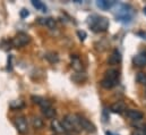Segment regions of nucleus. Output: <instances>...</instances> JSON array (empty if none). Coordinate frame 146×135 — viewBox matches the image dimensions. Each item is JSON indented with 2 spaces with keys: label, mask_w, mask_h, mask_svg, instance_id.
I'll return each instance as SVG.
<instances>
[{
  "label": "nucleus",
  "mask_w": 146,
  "mask_h": 135,
  "mask_svg": "<svg viewBox=\"0 0 146 135\" xmlns=\"http://www.w3.org/2000/svg\"><path fill=\"white\" fill-rule=\"evenodd\" d=\"M14 124H15V127H16V130L19 134L24 135L29 132V123H27V120L24 116L16 117L15 120H14Z\"/></svg>",
  "instance_id": "6"
},
{
  "label": "nucleus",
  "mask_w": 146,
  "mask_h": 135,
  "mask_svg": "<svg viewBox=\"0 0 146 135\" xmlns=\"http://www.w3.org/2000/svg\"><path fill=\"white\" fill-rule=\"evenodd\" d=\"M42 114L45 116V118H49V119H54L56 118V115H57V111L53 107H50V108H46V109H43L42 110Z\"/></svg>",
  "instance_id": "16"
},
{
  "label": "nucleus",
  "mask_w": 146,
  "mask_h": 135,
  "mask_svg": "<svg viewBox=\"0 0 146 135\" xmlns=\"http://www.w3.org/2000/svg\"><path fill=\"white\" fill-rule=\"evenodd\" d=\"M31 41V37L24 32H19L18 34H16L15 37L11 39L10 43L13 47H16V48H22L24 45H26L27 43H30Z\"/></svg>",
  "instance_id": "5"
},
{
  "label": "nucleus",
  "mask_w": 146,
  "mask_h": 135,
  "mask_svg": "<svg viewBox=\"0 0 146 135\" xmlns=\"http://www.w3.org/2000/svg\"><path fill=\"white\" fill-rule=\"evenodd\" d=\"M70 65L75 72L77 73H80L83 69H84V66H83V63H82V59L79 58L78 55H72L70 56Z\"/></svg>",
  "instance_id": "8"
},
{
  "label": "nucleus",
  "mask_w": 146,
  "mask_h": 135,
  "mask_svg": "<svg viewBox=\"0 0 146 135\" xmlns=\"http://www.w3.org/2000/svg\"><path fill=\"white\" fill-rule=\"evenodd\" d=\"M110 110L114 114H123L126 110H127V107H126V103L122 101H117L114 103H112L110 106Z\"/></svg>",
  "instance_id": "11"
},
{
  "label": "nucleus",
  "mask_w": 146,
  "mask_h": 135,
  "mask_svg": "<svg viewBox=\"0 0 146 135\" xmlns=\"http://www.w3.org/2000/svg\"><path fill=\"white\" fill-rule=\"evenodd\" d=\"M51 128H52V131H53L56 134H58V135L65 133V130H64V126H62L61 122L58 120V119H56V118L52 119V122H51Z\"/></svg>",
  "instance_id": "13"
},
{
  "label": "nucleus",
  "mask_w": 146,
  "mask_h": 135,
  "mask_svg": "<svg viewBox=\"0 0 146 135\" xmlns=\"http://www.w3.org/2000/svg\"><path fill=\"white\" fill-rule=\"evenodd\" d=\"M114 16L117 18L118 22H121V23H130L133 21V17H134V11H133V8L129 6V5H126V3H121L117 7V10L114 13Z\"/></svg>",
  "instance_id": "2"
},
{
  "label": "nucleus",
  "mask_w": 146,
  "mask_h": 135,
  "mask_svg": "<svg viewBox=\"0 0 146 135\" xmlns=\"http://www.w3.org/2000/svg\"><path fill=\"white\" fill-rule=\"evenodd\" d=\"M108 63H109L110 65H118V64L121 63V53H120V51L118 49H114L112 51L111 56L108 59Z\"/></svg>",
  "instance_id": "12"
},
{
  "label": "nucleus",
  "mask_w": 146,
  "mask_h": 135,
  "mask_svg": "<svg viewBox=\"0 0 146 135\" xmlns=\"http://www.w3.org/2000/svg\"><path fill=\"white\" fill-rule=\"evenodd\" d=\"M77 34H78L79 40H80V41H84V40H85V37H86V33H85L84 31H78Z\"/></svg>",
  "instance_id": "22"
},
{
  "label": "nucleus",
  "mask_w": 146,
  "mask_h": 135,
  "mask_svg": "<svg viewBox=\"0 0 146 135\" xmlns=\"http://www.w3.org/2000/svg\"><path fill=\"white\" fill-rule=\"evenodd\" d=\"M133 63L136 67H145L146 66V52L145 51H142L139 53H137L134 59H133Z\"/></svg>",
  "instance_id": "10"
},
{
  "label": "nucleus",
  "mask_w": 146,
  "mask_h": 135,
  "mask_svg": "<svg viewBox=\"0 0 146 135\" xmlns=\"http://www.w3.org/2000/svg\"><path fill=\"white\" fill-rule=\"evenodd\" d=\"M144 14H145V15H146V7H145V8H144Z\"/></svg>",
  "instance_id": "26"
},
{
  "label": "nucleus",
  "mask_w": 146,
  "mask_h": 135,
  "mask_svg": "<svg viewBox=\"0 0 146 135\" xmlns=\"http://www.w3.org/2000/svg\"><path fill=\"white\" fill-rule=\"evenodd\" d=\"M114 5H115L114 0H111V1H109V0H98L96 1V6L102 10H108L110 8H112Z\"/></svg>",
  "instance_id": "14"
},
{
  "label": "nucleus",
  "mask_w": 146,
  "mask_h": 135,
  "mask_svg": "<svg viewBox=\"0 0 146 135\" xmlns=\"http://www.w3.org/2000/svg\"><path fill=\"white\" fill-rule=\"evenodd\" d=\"M45 58H46V60H49L51 64H54V63H58V61H59V57H58V55L54 53V52H49V53H46V55H45Z\"/></svg>",
  "instance_id": "19"
},
{
  "label": "nucleus",
  "mask_w": 146,
  "mask_h": 135,
  "mask_svg": "<svg viewBox=\"0 0 146 135\" xmlns=\"http://www.w3.org/2000/svg\"><path fill=\"white\" fill-rule=\"evenodd\" d=\"M37 22L40 23V24H42V25H45V26H48L50 30H54L56 29V21L52 18V17H48V18H38L37 19Z\"/></svg>",
  "instance_id": "15"
},
{
  "label": "nucleus",
  "mask_w": 146,
  "mask_h": 135,
  "mask_svg": "<svg viewBox=\"0 0 146 135\" xmlns=\"http://www.w3.org/2000/svg\"><path fill=\"white\" fill-rule=\"evenodd\" d=\"M126 116L131 119V120H135V122H139L144 118V114L139 110H136V109H129V110H126Z\"/></svg>",
  "instance_id": "9"
},
{
  "label": "nucleus",
  "mask_w": 146,
  "mask_h": 135,
  "mask_svg": "<svg viewBox=\"0 0 146 135\" xmlns=\"http://www.w3.org/2000/svg\"><path fill=\"white\" fill-rule=\"evenodd\" d=\"M143 132H144V134L146 135V124L144 125V126H143Z\"/></svg>",
  "instance_id": "25"
},
{
  "label": "nucleus",
  "mask_w": 146,
  "mask_h": 135,
  "mask_svg": "<svg viewBox=\"0 0 146 135\" xmlns=\"http://www.w3.org/2000/svg\"><path fill=\"white\" fill-rule=\"evenodd\" d=\"M32 125H33V127H34L35 130H40V128H42V127H43V125H44L43 119H42V118H40V117H36V116H33V117H32Z\"/></svg>",
  "instance_id": "17"
},
{
  "label": "nucleus",
  "mask_w": 146,
  "mask_h": 135,
  "mask_svg": "<svg viewBox=\"0 0 146 135\" xmlns=\"http://www.w3.org/2000/svg\"><path fill=\"white\" fill-rule=\"evenodd\" d=\"M136 81H137L139 84L146 85V74H144V73H138V74L136 75Z\"/></svg>",
  "instance_id": "20"
},
{
  "label": "nucleus",
  "mask_w": 146,
  "mask_h": 135,
  "mask_svg": "<svg viewBox=\"0 0 146 135\" xmlns=\"http://www.w3.org/2000/svg\"><path fill=\"white\" fill-rule=\"evenodd\" d=\"M65 135H69V134H65Z\"/></svg>",
  "instance_id": "27"
},
{
  "label": "nucleus",
  "mask_w": 146,
  "mask_h": 135,
  "mask_svg": "<svg viewBox=\"0 0 146 135\" xmlns=\"http://www.w3.org/2000/svg\"><path fill=\"white\" fill-rule=\"evenodd\" d=\"M32 5L34 8H36L37 10H41L43 13L46 11V6L42 2V1H38V0H32Z\"/></svg>",
  "instance_id": "18"
},
{
  "label": "nucleus",
  "mask_w": 146,
  "mask_h": 135,
  "mask_svg": "<svg viewBox=\"0 0 146 135\" xmlns=\"http://www.w3.org/2000/svg\"><path fill=\"white\" fill-rule=\"evenodd\" d=\"M118 82H119V72L115 68H110L106 72L104 77L101 81V86L107 90H110L117 86Z\"/></svg>",
  "instance_id": "3"
},
{
  "label": "nucleus",
  "mask_w": 146,
  "mask_h": 135,
  "mask_svg": "<svg viewBox=\"0 0 146 135\" xmlns=\"http://www.w3.org/2000/svg\"><path fill=\"white\" fill-rule=\"evenodd\" d=\"M78 119H79V125L82 127V131H85L87 133H94L95 132V126L86 117L78 115Z\"/></svg>",
  "instance_id": "7"
},
{
  "label": "nucleus",
  "mask_w": 146,
  "mask_h": 135,
  "mask_svg": "<svg viewBox=\"0 0 146 135\" xmlns=\"http://www.w3.org/2000/svg\"><path fill=\"white\" fill-rule=\"evenodd\" d=\"M145 94H146V92H145Z\"/></svg>",
  "instance_id": "28"
},
{
  "label": "nucleus",
  "mask_w": 146,
  "mask_h": 135,
  "mask_svg": "<svg viewBox=\"0 0 146 135\" xmlns=\"http://www.w3.org/2000/svg\"><path fill=\"white\" fill-rule=\"evenodd\" d=\"M29 15H30L29 10H26V9H22V10H21V17H22V18H25V17H27Z\"/></svg>",
  "instance_id": "23"
},
{
  "label": "nucleus",
  "mask_w": 146,
  "mask_h": 135,
  "mask_svg": "<svg viewBox=\"0 0 146 135\" xmlns=\"http://www.w3.org/2000/svg\"><path fill=\"white\" fill-rule=\"evenodd\" d=\"M90 27L95 33L106 32L109 29V19L106 17L92 16L90 17Z\"/></svg>",
  "instance_id": "4"
},
{
  "label": "nucleus",
  "mask_w": 146,
  "mask_h": 135,
  "mask_svg": "<svg viewBox=\"0 0 146 135\" xmlns=\"http://www.w3.org/2000/svg\"><path fill=\"white\" fill-rule=\"evenodd\" d=\"M24 107V102L18 100V101H13L10 103V108L11 109H21Z\"/></svg>",
  "instance_id": "21"
},
{
  "label": "nucleus",
  "mask_w": 146,
  "mask_h": 135,
  "mask_svg": "<svg viewBox=\"0 0 146 135\" xmlns=\"http://www.w3.org/2000/svg\"><path fill=\"white\" fill-rule=\"evenodd\" d=\"M61 124L64 126L65 132H68V133L82 132V127L79 125V119H78V114H68L67 116H65Z\"/></svg>",
  "instance_id": "1"
},
{
  "label": "nucleus",
  "mask_w": 146,
  "mask_h": 135,
  "mask_svg": "<svg viewBox=\"0 0 146 135\" xmlns=\"http://www.w3.org/2000/svg\"><path fill=\"white\" fill-rule=\"evenodd\" d=\"M131 135H145L144 134V132H143V130H135L133 133H131Z\"/></svg>",
  "instance_id": "24"
}]
</instances>
